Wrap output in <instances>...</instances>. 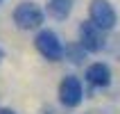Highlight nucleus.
<instances>
[{"label":"nucleus","instance_id":"f257e3e1","mask_svg":"<svg viewBox=\"0 0 120 114\" xmlns=\"http://www.w3.org/2000/svg\"><path fill=\"white\" fill-rule=\"evenodd\" d=\"M88 21L98 30L109 32L118 23V14H116V9L111 7L109 0H91V5H88Z\"/></svg>","mask_w":120,"mask_h":114},{"label":"nucleus","instance_id":"f03ea898","mask_svg":"<svg viewBox=\"0 0 120 114\" xmlns=\"http://www.w3.org/2000/svg\"><path fill=\"white\" fill-rule=\"evenodd\" d=\"M11 18L16 23V27H20V30H36L43 23V12H41V7L36 2L25 0V2H18L14 7Z\"/></svg>","mask_w":120,"mask_h":114},{"label":"nucleus","instance_id":"7ed1b4c3","mask_svg":"<svg viewBox=\"0 0 120 114\" xmlns=\"http://www.w3.org/2000/svg\"><path fill=\"white\" fill-rule=\"evenodd\" d=\"M34 46L45 59L50 62H59L64 57V43L59 41V37L52 32V30H41L36 37H34Z\"/></svg>","mask_w":120,"mask_h":114},{"label":"nucleus","instance_id":"20e7f679","mask_svg":"<svg viewBox=\"0 0 120 114\" xmlns=\"http://www.w3.org/2000/svg\"><path fill=\"white\" fill-rule=\"evenodd\" d=\"M77 32H79V39H77V41L84 46L86 53H100V50L107 48V39H104L102 30H98L91 21L79 23V30H77Z\"/></svg>","mask_w":120,"mask_h":114},{"label":"nucleus","instance_id":"39448f33","mask_svg":"<svg viewBox=\"0 0 120 114\" xmlns=\"http://www.w3.org/2000/svg\"><path fill=\"white\" fill-rule=\"evenodd\" d=\"M84 98V89L77 75H66L59 84V101L64 107H77Z\"/></svg>","mask_w":120,"mask_h":114},{"label":"nucleus","instance_id":"423d86ee","mask_svg":"<svg viewBox=\"0 0 120 114\" xmlns=\"http://www.w3.org/2000/svg\"><path fill=\"white\" fill-rule=\"evenodd\" d=\"M86 80H88L91 87H107L109 82H111V71H109L107 64L95 62V64H91L86 68Z\"/></svg>","mask_w":120,"mask_h":114},{"label":"nucleus","instance_id":"0eeeda50","mask_svg":"<svg viewBox=\"0 0 120 114\" xmlns=\"http://www.w3.org/2000/svg\"><path fill=\"white\" fill-rule=\"evenodd\" d=\"M73 5H75V0H48V14L54 21H64L73 12Z\"/></svg>","mask_w":120,"mask_h":114},{"label":"nucleus","instance_id":"6e6552de","mask_svg":"<svg viewBox=\"0 0 120 114\" xmlns=\"http://www.w3.org/2000/svg\"><path fill=\"white\" fill-rule=\"evenodd\" d=\"M64 55H66V59L70 62V64H82V62L86 59V50H84V46H82L79 41L66 46L64 48Z\"/></svg>","mask_w":120,"mask_h":114},{"label":"nucleus","instance_id":"1a4fd4ad","mask_svg":"<svg viewBox=\"0 0 120 114\" xmlns=\"http://www.w3.org/2000/svg\"><path fill=\"white\" fill-rule=\"evenodd\" d=\"M0 114H16V112H14L11 107H2V110H0Z\"/></svg>","mask_w":120,"mask_h":114},{"label":"nucleus","instance_id":"9d476101","mask_svg":"<svg viewBox=\"0 0 120 114\" xmlns=\"http://www.w3.org/2000/svg\"><path fill=\"white\" fill-rule=\"evenodd\" d=\"M5 59V53H2V48H0V62Z\"/></svg>","mask_w":120,"mask_h":114}]
</instances>
